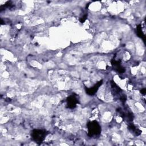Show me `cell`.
<instances>
[{
	"label": "cell",
	"mask_w": 146,
	"mask_h": 146,
	"mask_svg": "<svg viewBox=\"0 0 146 146\" xmlns=\"http://www.w3.org/2000/svg\"><path fill=\"white\" fill-rule=\"evenodd\" d=\"M102 83H103V80H101L99 81L98 82H97L96 84H95L92 87H91V88H86L85 90H86V94H88V95H91V96L95 95L96 93V92L98 91L99 87L102 84Z\"/></svg>",
	"instance_id": "obj_6"
},
{
	"label": "cell",
	"mask_w": 146,
	"mask_h": 146,
	"mask_svg": "<svg viewBox=\"0 0 146 146\" xmlns=\"http://www.w3.org/2000/svg\"><path fill=\"white\" fill-rule=\"evenodd\" d=\"M140 93L143 95H145L146 94V89L145 88H143L140 90Z\"/></svg>",
	"instance_id": "obj_10"
},
{
	"label": "cell",
	"mask_w": 146,
	"mask_h": 146,
	"mask_svg": "<svg viewBox=\"0 0 146 146\" xmlns=\"http://www.w3.org/2000/svg\"><path fill=\"white\" fill-rule=\"evenodd\" d=\"M111 63L113 69L115 71L119 74H122L125 72V68L121 66V61L120 60H117L115 59V57H113V58L111 60Z\"/></svg>",
	"instance_id": "obj_5"
},
{
	"label": "cell",
	"mask_w": 146,
	"mask_h": 146,
	"mask_svg": "<svg viewBox=\"0 0 146 146\" xmlns=\"http://www.w3.org/2000/svg\"><path fill=\"white\" fill-rule=\"evenodd\" d=\"M87 14H84V15H83L80 19H79V21L82 23H84L86 21V19H87Z\"/></svg>",
	"instance_id": "obj_9"
},
{
	"label": "cell",
	"mask_w": 146,
	"mask_h": 146,
	"mask_svg": "<svg viewBox=\"0 0 146 146\" xmlns=\"http://www.w3.org/2000/svg\"><path fill=\"white\" fill-rule=\"evenodd\" d=\"M88 130V136L90 137H96L100 135L101 133V127L96 120L89 121L87 124Z\"/></svg>",
	"instance_id": "obj_1"
},
{
	"label": "cell",
	"mask_w": 146,
	"mask_h": 146,
	"mask_svg": "<svg viewBox=\"0 0 146 146\" xmlns=\"http://www.w3.org/2000/svg\"><path fill=\"white\" fill-rule=\"evenodd\" d=\"M136 34L139 38H141L144 41L145 40V36L142 31L141 25H138L136 27Z\"/></svg>",
	"instance_id": "obj_8"
},
{
	"label": "cell",
	"mask_w": 146,
	"mask_h": 146,
	"mask_svg": "<svg viewBox=\"0 0 146 146\" xmlns=\"http://www.w3.org/2000/svg\"><path fill=\"white\" fill-rule=\"evenodd\" d=\"M47 133V132L45 129H35L32 131L31 136L36 143L40 144L44 140Z\"/></svg>",
	"instance_id": "obj_2"
},
{
	"label": "cell",
	"mask_w": 146,
	"mask_h": 146,
	"mask_svg": "<svg viewBox=\"0 0 146 146\" xmlns=\"http://www.w3.org/2000/svg\"><path fill=\"white\" fill-rule=\"evenodd\" d=\"M128 129L135 136H139L141 133V131L139 128H136L133 124H129L128 126Z\"/></svg>",
	"instance_id": "obj_7"
},
{
	"label": "cell",
	"mask_w": 146,
	"mask_h": 146,
	"mask_svg": "<svg viewBox=\"0 0 146 146\" xmlns=\"http://www.w3.org/2000/svg\"><path fill=\"white\" fill-rule=\"evenodd\" d=\"M111 87L112 88V92H113V95L114 96H118L119 99L121 100V101L125 102L126 100V97L125 95L121 94V90L119 87L117 86V84L113 81H111Z\"/></svg>",
	"instance_id": "obj_3"
},
{
	"label": "cell",
	"mask_w": 146,
	"mask_h": 146,
	"mask_svg": "<svg viewBox=\"0 0 146 146\" xmlns=\"http://www.w3.org/2000/svg\"><path fill=\"white\" fill-rule=\"evenodd\" d=\"M67 107L70 109H74L76 107L77 104L79 103V100L77 98V95L74 94L70 95L66 99Z\"/></svg>",
	"instance_id": "obj_4"
}]
</instances>
